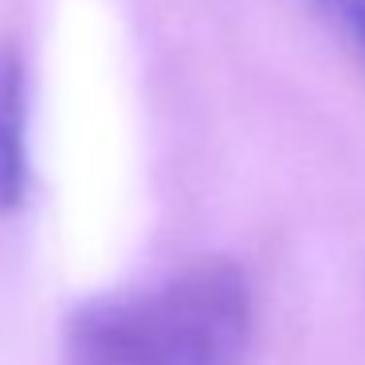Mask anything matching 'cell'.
<instances>
[{"mask_svg":"<svg viewBox=\"0 0 365 365\" xmlns=\"http://www.w3.org/2000/svg\"><path fill=\"white\" fill-rule=\"evenodd\" d=\"M252 291L224 259H200L150 291L106 294L67 322V365H244Z\"/></svg>","mask_w":365,"mask_h":365,"instance_id":"obj_1","label":"cell"},{"mask_svg":"<svg viewBox=\"0 0 365 365\" xmlns=\"http://www.w3.org/2000/svg\"><path fill=\"white\" fill-rule=\"evenodd\" d=\"M28 192V75L24 56L0 43V212L24 205Z\"/></svg>","mask_w":365,"mask_h":365,"instance_id":"obj_2","label":"cell"},{"mask_svg":"<svg viewBox=\"0 0 365 365\" xmlns=\"http://www.w3.org/2000/svg\"><path fill=\"white\" fill-rule=\"evenodd\" d=\"M318 9L330 20H338V24L354 36L357 48L365 51V0H318Z\"/></svg>","mask_w":365,"mask_h":365,"instance_id":"obj_3","label":"cell"}]
</instances>
